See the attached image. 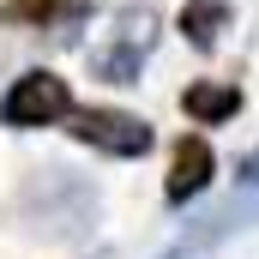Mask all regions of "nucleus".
<instances>
[{"mask_svg": "<svg viewBox=\"0 0 259 259\" xmlns=\"http://www.w3.org/2000/svg\"><path fill=\"white\" fill-rule=\"evenodd\" d=\"M157 30H163V18H157L151 6H127V12L115 18V42L91 61V72H97L103 84H139V72H145L151 49H157Z\"/></svg>", "mask_w": 259, "mask_h": 259, "instance_id": "1", "label": "nucleus"}, {"mask_svg": "<svg viewBox=\"0 0 259 259\" xmlns=\"http://www.w3.org/2000/svg\"><path fill=\"white\" fill-rule=\"evenodd\" d=\"M66 115H72V84L61 72H24L0 97V121L6 127H55Z\"/></svg>", "mask_w": 259, "mask_h": 259, "instance_id": "2", "label": "nucleus"}, {"mask_svg": "<svg viewBox=\"0 0 259 259\" xmlns=\"http://www.w3.org/2000/svg\"><path fill=\"white\" fill-rule=\"evenodd\" d=\"M66 133H72L78 145L103 151V157H145V151L157 145L151 121L121 115V109H72V127H66Z\"/></svg>", "mask_w": 259, "mask_h": 259, "instance_id": "3", "label": "nucleus"}, {"mask_svg": "<svg viewBox=\"0 0 259 259\" xmlns=\"http://www.w3.org/2000/svg\"><path fill=\"white\" fill-rule=\"evenodd\" d=\"M211 175H217V151H211L199 133H187V139L175 145V163H169L163 199H169V205H193V199L211 187Z\"/></svg>", "mask_w": 259, "mask_h": 259, "instance_id": "4", "label": "nucleus"}, {"mask_svg": "<svg viewBox=\"0 0 259 259\" xmlns=\"http://www.w3.org/2000/svg\"><path fill=\"white\" fill-rule=\"evenodd\" d=\"M181 109L193 115L199 127H217V121H235L241 115V91L223 84V78H199V84L181 91Z\"/></svg>", "mask_w": 259, "mask_h": 259, "instance_id": "5", "label": "nucleus"}, {"mask_svg": "<svg viewBox=\"0 0 259 259\" xmlns=\"http://www.w3.org/2000/svg\"><path fill=\"white\" fill-rule=\"evenodd\" d=\"M175 30H181L193 49H217L223 30H229V0H187L181 18H175Z\"/></svg>", "mask_w": 259, "mask_h": 259, "instance_id": "6", "label": "nucleus"}, {"mask_svg": "<svg viewBox=\"0 0 259 259\" xmlns=\"http://www.w3.org/2000/svg\"><path fill=\"white\" fill-rule=\"evenodd\" d=\"M66 12H84V0H6L0 24H61Z\"/></svg>", "mask_w": 259, "mask_h": 259, "instance_id": "7", "label": "nucleus"}, {"mask_svg": "<svg viewBox=\"0 0 259 259\" xmlns=\"http://www.w3.org/2000/svg\"><path fill=\"white\" fill-rule=\"evenodd\" d=\"M241 193L259 199V151H247V157H241Z\"/></svg>", "mask_w": 259, "mask_h": 259, "instance_id": "8", "label": "nucleus"}]
</instances>
